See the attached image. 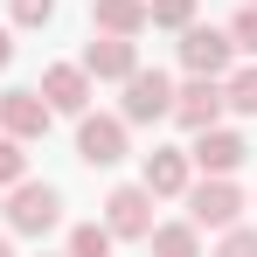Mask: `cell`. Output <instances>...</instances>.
<instances>
[{
  "label": "cell",
  "instance_id": "8992f818",
  "mask_svg": "<svg viewBox=\"0 0 257 257\" xmlns=\"http://www.w3.org/2000/svg\"><path fill=\"white\" fill-rule=\"evenodd\" d=\"M243 160H250L243 132H222V125H202L195 146H188V167H202V174H236Z\"/></svg>",
  "mask_w": 257,
  "mask_h": 257
},
{
  "label": "cell",
  "instance_id": "d6986e66",
  "mask_svg": "<svg viewBox=\"0 0 257 257\" xmlns=\"http://www.w3.org/2000/svg\"><path fill=\"white\" fill-rule=\"evenodd\" d=\"M229 49H243V56H257V0H243V14L229 21Z\"/></svg>",
  "mask_w": 257,
  "mask_h": 257
},
{
  "label": "cell",
  "instance_id": "8fae6325",
  "mask_svg": "<svg viewBox=\"0 0 257 257\" xmlns=\"http://www.w3.org/2000/svg\"><path fill=\"white\" fill-rule=\"evenodd\" d=\"M132 70H139V49H132V35H97V42L84 49V77H104V84H125Z\"/></svg>",
  "mask_w": 257,
  "mask_h": 257
},
{
  "label": "cell",
  "instance_id": "5bb4252c",
  "mask_svg": "<svg viewBox=\"0 0 257 257\" xmlns=\"http://www.w3.org/2000/svg\"><path fill=\"white\" fill-rule=\"evenodd\" d=\"M146 243H153V257H202V229L195 222H153Z\"/></svg>",
  "mask_w": 257,
  "mask_h": 257
},
{
  "label": "cell",
  "instance_id": "3957f363",
  "mask_svg": "<svg viewBox=\"0 0 257 257\" xmlns=\"http://www.w3.org/2000/svg\"><path fill=\"white\" fill-rule=\"evenodd\" d=\"M167 111H174V84L160 77V70H132L118 118H125V125H153V118H167Z\"/></svg>",
  "mask_w": 257,
  "mask_h": 257
},
{
  "label": "cell",
  "instance_id": "7c38bea8",
  "mask_svg": "<svg viewBox=\"0 0 257 257\" xmlns=\"http://www.w3.org/2000/svg\"><path fill=\"white\" fill-rule=\"evenodd\" d=\"M139 188H146V195H188V153L153 146V153H146V174H139Z\"/></svg>",
  "mask_w": 257,
  "mask_h": 257
},
{
  "label": "cell",
  "instance_id": "2e32d148",
  "mask_svg": "<svg viewBox=\"0 0 257 257\" xmlns=\"http://www.w3.org/2000/svg\"><path fill=\"white\" fill-rule=\"evenodd\" d=\"M111 243H118V236H111L104 222H84V229H70V257H111Z\"/></svg>",
  "mask_w": 257,
  "mask_h": 257
},
{
  "label": "cell",
  "instance_id": "5b68a950",
  "mask_svg": "<svg viewBox=\"0 0 257 257\" xmlns=\"http://www.w3.org/2000/svg\"><path fill=\"white\" fill-rule=\"evenodd\" d=\"M229 56H236V49H229V28H195V21L181 28V63H188V77H222Z\"/></svg>",
  "mask_w": 257,
  "mask_h": 257
},
{
  "label": "cell",
  "instance_id": "e0dca14e",
  "mask_svg": "<svg viewBox=\"0 0 257 257\" xmlns=\"http://www.w3.org/2000/svg\"><path fill=\"white\" fill-rule=\"evenodd\" d=\"M195 0H146V28H188Z\"/></svg>",
  "mask_w": 257,
  "mask_h": 257
},
{
  "label": "cell",
  "instance_id": "44dd1931",
  "mask_svg": "<svg viewBox=\"0 0 257 257\" xmlns=\"http://www.w3.org/2000/svg\"><path fill=\"white\" fill-rule=\"evenodd\" d=\"M56 14V0H14V28H42Z\"/></svg>",
  "mask_w": 257,
  "mask_h": 257
},
{
  "label": "cell",
  "instance_id": "9a60e30c",
  "mask_svg": "<svg viewBox=\"0 0 257 257\" xmlns=\"http://www.w3.org/2000/svg\"><path fill=\"white\" fill-rule=\"evenodd\" d=\"M222 111H243V118H257V70H236V77L222 84Z\"/></svg>",
  "mask_w": 257,
  "mask_h": 257
},
{
  "label": "cell",
  "instance_id": "277c9868",
  "mask_svg": "<svg viewBox=\"0 0 257 257\" xmlns=\"http://www.w3.org/2000/svg\"><path fill=\"white\" fill-rule=\"evenodd\" d=\"M49 118H56V111H49L42 90H0V132H7V139L28 146V139H42V132H49Z\"/></svg>",
  "mask_w": 257,
  "mask_h": 257
},
{
  "label": "cell",
  "instance_id": "7a4b0ae2",
  "mask_svg": "<svg viewBox=\"0 0 257 257\" xmlns=\"http://www.w3.org/2000/svg\"><path fill=\"white\" fill-rule=\"evenodd\" d=\"M236 215H243V195H236L229 174H209L202 188H188V222L195 229H236Z\"/></svg>",
  "mask_w": 257,
  "mask_h": 257
},
{
  "label": "cell",
  "instance_id": "6da1fadb",
  "mask_svg": "<svg viewBox=\"0 0 257 257\" xmlns=\"http://www.w3.org/2000/svg\"><path fill=\"white\" fill-rule=\"evenodd\" d=\"M0 209H7V222H14L21 236H49L56 215H63V195H56L49 181H14V195H7Z\"/></svg>",
  "mask_w": 257,
  "mask_h": 257
},
{
  "label": "cell",
  "instance_id": "9c48e42d",
  "mask_svg": "<svg viewBox=\"0 0 257 257\" xmlns=\"http://www.w3.org/2000/svg\"><path fill=\"white\" fill-rule=\"evenodd\" d=\"M167 118H181L188 132L215 125V118H222V77H188V84L174 90V111H167Z\"/></svg>",
  "mask_w": 257,
  "mask_h": 257
},
{
  "label": "cell",
  "instance_id": "52a82bcc",
  "mask_svg": "<svg viewBox=\"0 0 257 257\" xmlns=\"http://www.w3.org/2000/svg\"><path fill=\"white\" fill-rule=\"evenodd\" d=\"M104 229L146 243V229H153V195H146V188H111V195H104Z\"/></svg>",
  "mask_w": 257,
  "mask_h": 257
},
{
  "label": "cell",
  "instance_id": "ba28073f",
  "mask_svg": "<svg viewBox=\"0 0 257 257\" xmlns=\"http://www.w3.org/2000/svg\"><path fill=\"white\" fill-rule=\"evenodd\" d=\"M77 160H84V167H118V160H125V118H90L84 111V125H77Z\"/></svg>",
  "mask_w": 257,
  "mask_h": 257
},
{
  "label": "cell",
  "instance_id": "4fadbf2b",
  "mask_svg": "<svg viewBox=\"0 0 257 257\" xmlns=\"http://www.w3.org/2000/svg\"><path fill=\"white\" fill-rule=\"evenodd\" d=\"M97 35H139L146 28V0H90Z\"/></svg>",
  "mask_w": 257,
  "mask_h": 257
},
{
  "label": "cell",
  "instance_id": "ffe728a7",
  "mask_svg": "<svg viewBox=\"0 0 257 257\" xmlns=\"http://www.w3.org/2000/svg\"><path fill=\"white\" fill-rule=\"evenodd\" d=\"M215 257H257V229H222V243H215Z\"/></svg>",
  "mask_w": 257,
  "mask_h": 257
},
{
  "label": "cell",
  "instance_id": "7402d4cb",
  "mask_svg": "<svg viewBox=\"0 0 257 257\" xmlns=\"http://www.w3.org/2000/svg\"><path fill=\"white\" fill-rule=\"evenodd\" d=\"M7 63H14V35L0 28V70H7Z\"/></svg>",
  "mask_w": 257,
  "mask_h": 257
},
{
  "label": "cell",
  "instance_id": "603a6c76",
  "mask_svg": "<svg viewBox=\"0 0 257 257\" xmlns=\"http://www.w3.org/2000/svg\"><path fill=\"white\" fill-rule=\"evenodd\" d=\"M0 257H14V250H7V236H0Z\"/></svg>",
  "mask_w": 257,
  "mask_h": 257
},
{
  "label": "cell",
  "instance_id": "ac0fdd59",
  "mask_svg": "<svg viewBox=\"0 0 257 257\" xmlns=\"http://www.w3.org/2000/svg\"><path fill=\"white\" fill-rule=\"evenodd\" d=\"M14 181H28V153H21V139L0 132V188H14Z\"/></svg>",
  "mask_w": 257,
  "mask_h": 257
},
{
  "label": "cell",
  "instance_id": "30bf717a",
  "mask_svg": "<svg viewBox=\"0 0 257 257\" xmlns=\"http://www.w3.org/2000/svg\"><path fill=\"white\" fill-rule=\"evenodd\" d=\"M35 90L49 97V111H70V118L90 111V77H84V63H56V70H42Z\"/></svg>",
  "mask_w": 257,
  "mask_h": 257
}]
</instances>
